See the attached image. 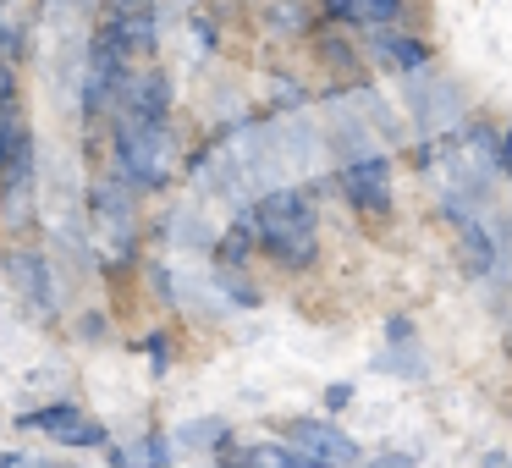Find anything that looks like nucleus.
Wrapping results in <instances>:
<instances>
[{
    "mask_svg": "<svg viewBox=\"0 0 512 468\" xmlns=\"http://www.w3.org/2000/svg\"><path fill=\"white\" fill-rule=\"evenodd\" d=\"M259 243L281 259V265H314L320 254V226H314V204L298 188H276L254 204Z\"/></svg>",
    "mask_w": 512,
    "mask_h": 468,
    "instance_id": "obj_1",
    "label": "nucleus"
},
{
    "mask_svg": "<svg viewBox=\"0 0 512 468\" xmlns=\"http://www.w3.org/2000/svg\"><path fill=\"white\" fill-rule=\"evenodd\" d=\"M116 177L133 188H160L171 177L166 116H116Z\"/></svg>",
    "mask_w": 512,
    "mask_h": 468,
    "instance_id": "obj_2",
    "label": "nucleus"
},
{
    "mask_svg": "<svg viewBox=\"0 0 512 468\" xmlns=\"http://www.w3.org/2000/svg\"><path fill=\"white\" fill-rule=\"evenodd\" d=\"M122 67H127V50L100 28L94 45H89V72H83V116H100L105 100H116V89H122V78H127Z\"/></svg>",
    "mask_w": 512,
    "mask_h": 468,
    "instance_id": "obj_3",
    "label": "nucleus"
},
{
    "mask_svg": "<svg viewBox=\"0 0 512 468\" xmlns=\"http://www.w3.org/2000/svg\"><path fill=\"white\" fill-rule=\"evenodd\" d=\"M342 193L364 215H386L391 210V166H386V155L347 160V166H342Z\"/></svg>",
    "mask_w": 512,
    "mask_h": 468,
    "instance_id": "obj_4",
    "label": "nucleus"
},
{
    "mask_svg": "<svg viewBox=\"0 0 512 468\" xmlns=\"http://www.w3.org/2000/svg\"><path fill=\"white\" fill-rule=\"evenodd\" d=\"M287 441L298 446V452H309V457H320V463H331V468L364 463V452H358L353 435H342L336 424H325V419H298V424L287 430Z\"/></svg>",
    "mask_w": 512,
    "mask_h": 468,
    "instance_id": "obj_5",
    "label": "nucleus"
},
{
    "mask_svg": "<svg viewBox=\"0 0 512 468\" xmlns=\"http://www.w3.org/2000/svg\"><path fill=\"white\" fill-rule=\"evenodd\" d=\"M116 100H122L127 116H166L171 83H166V72H127L122 89H116Z\"/></svg>",
    "mask_w": 512,
    "mask_h": 468,
    "instance_id": "obj_6",
    "label": "nucleus"
},
{
    "mask_svg": "<svg viewBox=\"0 0 512 468\" xmlns=\"http://www.w3.org/2000/svg\"><path fill=\"white\" fill-rule=\"evenodd\" d=\"M369 50H375L386 67H397V72H424V61H430V50L419 45V39H408V34H397V28H369Z\"/></svg>",
    "mask_w": 512,
    "mask_h": 468,
    "instance_id": "obj_7",
    "label": "nucleus"
},
{
    "mask_svg": "<svg viewBox=\"0 0 512 468\" xmlns=\"http://www.w3.org/2000/svg\"><path fill=\"white\" fill-rule=\"evenodd\" d=\"M155 28H160L155 12H111V17H105V34H111L127 56H149V50L160 45Z\"/></svg>",
    "mask_w": 512,
    "mask_h": 468,
    "instance_id": "obj_8",
    "label": "nucleus"
},
{
    "mask_svg": "<svg viewBox=\"0 0 512 468\" xmlns=\"http://www.w3.org/2000/svg\"><path fill=\"white\" fill-rule=\"evenodd\" d=\"M94 221H100L105 232L122 243V254H127V243H133V204H127V188L100 182V188H94Z\"/></svg>",
    "mask_w": 512,
    "mask_h": 468,
    "instance_id": "obj_9",
    "label": "nucleus"
},
{
    "mask_svg": "<svg viewBox=\"0 0 512 468\" xmlns=\"http://www.w3.org/2000/svg\"><path fill=\"white\" fill-rule=\"evenodd\" d=\"M12 276H17V287L34 298L39 314L56 309V287H50V270H45V259H39V254H17V259H12Z\"/></svg>",
    "mask_w": 512,
    "mask_h": 468,
    "instance_id": "obj_10",
    "label": "nucleus"
},
{
    "mask_svg": "<svg viewBox=\"0 0 512 468\" xmlns=\"http://www.w3.org/2000/svg\"><path fill=\"white\" fill-rule=\"evenodd\" d=\"M226 441H232L226 419H188L182 435H177V446H188V452H221Z\"/></svg>",
    "mask_w": 512,
    "mask_h": 468,
    "instance_id": "obj_11",
    "label": "nucleus"
},
{
    "mask_svg": "<svg viewBox=\"0 0 512 468\" xmlns=\"http://www.w3.org/2000/svg\"><path fill=\"white\" fill-rule=\"evenodd\" d=\"M463 265H468V276H490L496 270V248H490L479 221H463Z\"/></svg>",
    "mask_w": 512,
    "mask_h": 468,
    "instance_id": "obj_12",
    "label": "nucleus"
},
{
    "mask_svg": "<svg viewBox=\"0 0 512 468\" xmlns=\"http://www.w3.org/2000/svg\"><path fill=\"white\" fill-rule=\"evenodd\" d=\"M254 243H259V221H254V210H243V215H237V226L221 237V259H226V265H243V259L254 254Z\"/></svg>",
    "mask_w": 512,
    "mask_h": 468,
    "instance_id": "obj_13",
    "label": "nucleus"
},
{
    "mask_svg": "<svg viewBox=\"0 0 512 468\" xmlns=\"http://www.w3.org/2000/svg\"><path fill=\"white\" fill-rule=\"evenodd\" d=\"M265 28L270 34H309V12L298 0H270L265 6Z\"/></svg>",
    "mask_w": 512,
    "mask_h": 468,
    "instance_id": "obj_14",
    "label": "nucleus"
},
{
    "mask_svg": "<svg viewBox=\"0 0 512 468\" xmlns=\"http://www.w3.org/2000/svg\"><path fill=\"white\" fill-rule=\"evenodd\" d=\"M78 419H83L78 408H39V413H23V430H45V435H56V441H61Z\"/></svg>",
    "mask_w": 512,
    "mask_h": 468,
    "instance_id": "obj_15",
    "label": "nucleus"
},
{
    "mask_svg": "<svg viewBox=\"0 0 512 468\" xmlns=\"http://www.w3.org/2000/svg\"><path fill=\"white\" fill-rule=\"evenodd\" d=\"M28 138V127H23V111H17L12 100L0 105V171H6V160L17 155V144Z\"/></svg>",
    "mask_w": 512,
    "mask_h": 468,
    "instance_id": "obj_16",
    "label": "nucleus"
},
{
    "mask_svg": "<svg viewBox=\"0 0 512 468\" xmlns=\"http://www.w3.org/2000/svg\"><path fill=\"white\" fill-rule=\"evenodd\" d=\"M397 12H402V0H353V23H364V28H386V23H397Z\"/></svg>",
    "mask_w": 512,
    "mask_h": 468,
    "instance_id": "obj_17",
    "label": "nucleus"
},
{
    "mask_svg": "<svg viewBox=\"0 0 512 468\" xmlns=\"http://www.w3.org/2000/svg\"><path fill=\"white\" fill-rule=\"evenodd\" d=\"M61 446H105V424H94V419H78L67 435H61Z\"/></svg>",
    "mask_w": 512,
    "mask_h": 468,
    "instance_id": "obj_18",
    "label": "nucleus"
},
{
    "mask_svg": "<svg viewBox=\"0 0 512 468\" xmlns=\"http://www.w3.org/2000/svg\"><path fill=\"white\" fill-rule=\"evenodd\" d=\"M138 452H144V468H171V441L166 435H144Z\"/></svg>",
    "mask_w": 512,
    "mask_h": 468,
    "instance_id": "obj_19",
    "label": "nucleus"
},
{
    "mask_svg": "<svg viewBox=\"0 0 512 468\" xmlns=\"http://www.w3.org/2000/svg\"><path fill=\"white\" fill-rule=\"evenodd\" d=\"M23 50H28L23 28H12V23H6V28H0V56H6V61H17V56H23Z\"/></svg>",
    "mask_w": 512,
    "mask_h": 468,
    "instance_id": "obj_20",
    "label": "nucleus"
},
{
    "mask_svg": "<svg viewBox=\"0 0 512 468\" xmlns=\"http://www.w3.org/2000/svg\"><path fill=\"white\" fill-rule=\"evenodd\" d=\"M221 287L232 292V303H243V309H254V303H259L254 281H237V276H221Z\"/></svg>",
    "mask_w": 512,
    "mask_h": 468,
    "instance_id": "obj_21",
    "label": "nucleus"
},
{
    "mask_svg": "<svg viewBox=\"0 0 512 468\" xmlns=\"http://www.w3.org/2000/svg\"><path fill=\"white\" fill-rule=\"evenodd\" d=\"M325 61L331 67H342V72H358V61H353V50L342 45V39H325Z\"/></svg>",
    "mask_w": 512,
    "mask_h": 468,
    "instance_id": "obj_22",
    "label": "nucleus"
},
{
    "mask_svg": "<svg viewBox=\"0 0 512 468\" xmlns=\"http://www.w3.org/2000/svg\"><path fill=\"white\" fill-rule=\"evenodd\" d=\"M358 468H419V463H413L408 452H380V457H364Z\"/></svg>",
    "mask_w": 512,
    "mask_h": 468,
    "instance_id": "obj_23",
    "label": "nucleus"
},
{
    "mask_svg": "<svg viewBox=\"0 0 512 468\" xmlns=\"http://www.w3.org/2000/svg\"><path fill=\"white\" fill-rule=\"evenodd\" d=\"M386 336H391V347H413V320H386Z\"/></svg>",
    "mask_w": 512,
    "mask_h": 468,
    "instance_id": "obj_24",
    "label": "nucleus"
},
{
    "mask_svg": "<svg viewBox=\"0 0 512 468\" xmlns=\"http://www.w3.org/2000/svg\"><path fill=\"white\" fill-rule=\"evenodd\" d=\"M347 402H353V386H347V380H336V386H325V408H331V413H342Z\"/></svg>",
    "mask_w": 512,
    "mask_h": 468,
    "instance_id": "obj_25",
    "label": "nucleus"
},
{
    "mask_svg": "<svg viewBox=\"0 0 512 468\" xmlns=\"http://www.w3.org/2000/svg\"><path fill=\"white\" fill-rule=\"evenodd\" d=\"M111 468H144V452L138 446H111Z\"/></svg>",
    "mask_w": 512,
    "mask_h": 468,
    "instance_id": "obj_26",
    "label": "nucleus"
},
{
    "mask_svg": "<svg viewBox=\"0 0 512 468\" xmlns=\"http://www.w3.org/2000/svg\"><path fill=\"white\" fill-rule=\"evenodd\" d=\"M12 89H17V78H12V61L0 56V105L12 100Z\"/></svg>",
    "mask_w": 512,
    "mask_h": 468,
    "instance_id": "obj_27",
    "label": "nucleus"
},
{
    "mask_svg": "<svg viewBox=\"0 0 512 468\" xmlns=\"http://www.w3.org/2000/svg\"><path fill=\"white\" fill-rule=\"evenodd\" d=\"M144 353L155 358V364H166V336H160V331H155V336H144Z\"/></svg>",
    "mask_w": 512,
    "mask_h": 468,
    "instance_id": "obj_28",
    "label": "nucleus"
},
{
    "mask_svg": "<svg viewBox=\"0 0 512 468\" xmlns=\"http://www.w3.org/2000/svg\"><path fill=\"white\" fill-rule=\"evenodd\" d=\"M111 12H155V0H111Z\"/></svg>",
    "mask_w": 512,
    "mask_h": 468,
    "instance_id": "obj_29",
    "label": "nucleus"
},
{
    "mask_svg": "<svg viewBox=\"0 0 512 468\" xmlns=\"http://www.w3.org/2000/svg\"><path fill=\"white\" fill-rule=\"evenodd\" d=\"M0 468H39V463H34V457H23V452H6V457H0Z\"/></svg>",
    "mask_w": 512,
    "mask_h": 468,
    "instance_id": "obj_30",
    "label": "nucleus"
},
{
    "mask_svg": "<svg viewBox=\"0 0 512 468\" xmlns=\"http://www.w3.org/2000/svg\"><path fill=\"white\" fill-rule=\"evenodd\" d=\"M325 12H331V17H347V12H353V0H325Z\"/></svg>",
    "mask_w": 512,
    "mask_h": 468,
    "instance_id": "obj_31",
    "label": "nucleus"
},
{
    "mask_svg": "<svg viewBox=\"0 0 512 468\" xmlns=\"http://www.w3.org/2000/svg\"><path fill=\"white\" fill-rule=\"evenodd\" d=\"M485 468H507V457H501V452H485Z\"/></svg>",
    "mask_w": 512,
    "mask_h": 468,
    "instance_id": "obj_32",
    "label": "nucleus"
},
{
    "mask_svg": "<svg viewBox=\"0 0 512 468\" xmlns=\"http://www.w3.org/2000/svg\"><path fill=\"white\" fill-rule=\"evenodd\" d=\"M0 28H6V6H0Z\"/></svg>",
    "mask_w": 512,
    "mask_h": 468,
    "instance_id": "obj_33",
    "label": "nucleus"
},
{
    "mask_svg": "<svg viewBox=\"0 0 512 468\" xmlns=\"http://www.w3.org/2000/svg\"><path fill=\"white\" fill-rule=\"evenodd\" d=\"M507 177H512V160H507Z\"/></svg>",
    "mask_w": 512,
    "mask_h": 468,
    "instance_id": "obj_34",
    "label": "nucleus"
},
{
    "mask_svg": "<svg viewBox=\"0 0 512 468\" xmlns=\"http://www.w3.org/2000/svg\"><path fill=\"white\" fill-rule=\"evenodd\" d=\"M507 468H512V463H507Z\"/></svg>",
    "mask_w": 512,
    "mask_h": 468,
    "instance_id": "obj_35",
    "label": "nucleus"
}]
</instances>
